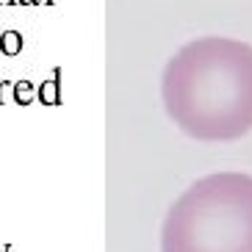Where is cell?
<instances>
[{
    "label": "cell",
    "instance_id": "1",
    "mask_svg": "<svg viewBox=\"0 0 252 252\" xmlns=\"http://www.w3.org/2000/svg\"><path fill=\"white\" fill-rule=\"evenodd\" d=\"M161 97L191 139H241L252 130V45L224 36L189 42L163 69Z\"/></svg>",
    "mask_w": 252,
    "mask_h": 252
},
{
    "label": "cell",
    "instance_id": "2",
    "mask_svg": "<svg viewBox=\"0 0 252 252\" xmlns=\"http://www.w3.org/2000/svg\"><path fill=\"white\" fill-rule=\"evenodd\" d=\"M161 252H252V175L219 172L172 202Z\"/></svg>",
    "mask_w": 252,
    "mask_h": 252
},
{
    "label": "cell",
    "instance_id": "3",
    "mask_svg": "<svg viewBox=\"0 0 252 252\" xmlns=\"http://www.w3.org/2000/svg\"><path fill=\"white\" fill-rule=\"evenodd\" d=\"M61 89H64V69L56 67L53 69V78L50 81H42L36 86V100L42 105H61L64 103V94H61Z\"/></svg>",
    "mask_w": 252,
    "mask_h": 252
},
{
    "label": "cell",
    "instance_id": "4",
    "mask_svg": "<svg viewBox=\"0 0 252 252\" xmlns=\"http://www.w3.org/2000/svg\"><path fill=\"white\" fill-rule=\"evenodd\" d=\"M23 45H25V39L20 31H0V53L3 56H20L23 53Z\"/></svg>",
    "mask_w": 252,
    "mask_h": 252
},
{
    "label": "cell",
    "instance_id": "5",
    "mask_svg": "<svg viewBox=\"0 0 252 252\" xmlns=\"http://www.w3.org/2000/svg\"><path fill=\"white\" fill-rule=\"evenodd\" d=\"M11 94H14V103L17 105H28V103L36 100V86L23 78V81H17L14 86H11Z\"/></svg>",
    "mask_w": 252,
    "mask_h": 252
},
{
    "label": "cell",
    "instance_id": "6",
    "mask_svg": "<svg viewBox=\"0 0 252 252\" xmlns=\"http://www.w3.org/2000/svg\"><path fill=\"white\" fill-rule=\"evenodd\" d=\"M11 86H14L11 81H0V103L6 100V89H11Z\"/></svg>",
    "mask_w": 252,
    "mask_h": 252
},
{
    "label": "cell",
    "instance_id": "7",
    "mask_svg": "<svg viewBox=\"0 0 252 252\" xmlns=\"http://www.w3.org/2000/svg\"><path fill=\"white\" fill-rule=\"evenodd\" d=\"M17 3H20V6H36L39 0H17Z\"/></svg>",
    "mask_w": 252,
    "mask_h": 252
},
{
    "label": "cell",
    "instance_id": "8",
    "mask_svg": "<svg viewBox=\"0 0 252 252\" xmlns=\"http://www.w3.org/2000/svg\"><path fill=\"white\" fill-rule=\"evenodd\" d=\"M17 0H0V6H14Z\"/></svg>",
    "mask_w": 252,
    "mask_h": 252
},
{
    "label": "cell",
    "instance_id": "9",
    "mask_svg": "<svg viewBox=\"0 0 252 252\" xmlns=\"http://www.w3.org/2000/svg\"><path fill=\"white\" fill-rule=\"evenodd\" d=\"M45 3H47V6H53V3H56V0H45Z\"/></svg>",
    "mask_w": 252,
    "mask_h": 252
}]
</instances>
